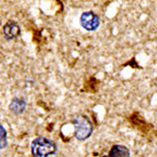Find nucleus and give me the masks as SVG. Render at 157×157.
<instances>
[{"label": "nucleus", "instance_id": "obj_1", "mask_svg": "<svg viewBox=\"0 0 157 157\" xmlns=\"http://www.w3.org/2000/svg\"><path fill=\"white\" fill-rule=\"evenodd\" d=\"M57 151V146L54 141L43 136H39L32 142L31 153L33 157H50Z\"/></svg>", "mask_w": 157, "mask_h": 157}, {"label": "nucleus", "instance_id": "obj_2", "mask_svg": "<svg viewBox=\"0 0 157 157\" xmlns=\"http://www.w3.org/2000/svg\"><path fill=\"white\" fill-rule=\"evenodd\" d=\"M71 123L75 126V137L78 141H85L92 134L94 126L86 115H77L71 120Z\"/></svg>", "mask_w": 157, "mask_h": 157}, {"label": "nucleus", "instance_id": "obj_3", "mask_svg": "<svg viewBox=\"0 0 157 157\" xmlns=\"http://www.w3.org/2000/svg\"><path fill=\"white\" fill-rule=\"evenodd\" d=\"M80 25L86 31L94 32L99 28L100 19L94 11H85L80 16Z\"/></svg>", "mask_w": 157, "mask_h": 157}, {"label": "nucleus", "instance_id": "obj_4", "mask_svg": "<svg viewBox=\"0 0 157 157\" xmlns=\"http://www.w3.org/2000/svg\"><path fill=\"white\" fill-rule=\"evenodd\" d=\"M3 35L8 41L14 40L20 35V26L17 22L8 21L3 25Z\"/></svg>", "mask_w": 157, "mask_h": 157}, {"label": "nucleus", "instance_id": "obj_5", "mask_svg": "<svg viewBox=\"0 0 157 157\" xmlns=\"http://www.w3.org/2000/svg\"><path fill=\"white\" fill-rule=\"evenodd\" d=\"M26 109V102L22 98L16 97L11 100L10 105H9V110L14 114H21L25 111Z\"/></svg>", "mask_w": 157, "mask_h": 157}, {"label": "nucleus", "instance_id": "obj_6", "mask_svg": "<svg viewBox=\"0 0 157 157\" xmlns=\"http://www.w3.org/2000/svg\"><path fill=\"white\" fill-rule=\"evenodd\" d=\"M102 157H130V149L124 145H113L108 155Z\"/></svg>", "mask_w": 157, "mask_h": 157}, {"label": "nucleus", "instance_id": "obj_7", "mask_svg": "<svg viewBox=\"0 0 157 157\" xmlns=\"http://www.w3.org/2000/svg\"><path fill=\"white\" fill-rule=\"evenodd\" d=\"M8 145V139H7V131L1 124H0V149L6 148Z\"/></svg>", "mask_w": 157, "mask_h": 157}]
</instances>
